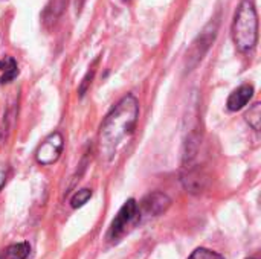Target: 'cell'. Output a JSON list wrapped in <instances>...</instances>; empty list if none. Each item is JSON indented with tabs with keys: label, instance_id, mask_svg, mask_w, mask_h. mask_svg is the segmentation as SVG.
I'll return each instance as SVG.
<instances>
[{
	"label": "cell",
	"instance_id": "7a4b0ae2",
	"mask_svg": "<svg viewBox=\"0 0 261 259\" xmlns=\"http://www.w3.org/2000/svg\"><path fill=\"white\" fill-rule=\"evenodd\" d=\"M232 40L240 52L252 50L258 40V17L255 6L245 0L242 2L234 23H232Z\"/></svg>",
	"mask_w": 261,
	"mask_h": 259
},
{
	"label": "cell",
	"instance_id": "5b68a950",
	"mask_svg": "<svg viewBox=\"0 0 261 259\" xmlns=\"http://www.w3.org/2000/svg\"><path fill=\"white\" fill-rule=\"evenodd\" d=\"M216 32H217V23H210L205 29H203V32L196 38V41L193 43V46H191V49H190V52H188V60H193L194 58V63H193V66L196 64V63H199L202 58H203V55H205V52L210 49V46H211V43L214 41V38H216Z\"/></svg>",
	"mask_w": 261,
	"mask_h": 259
},
{
	"label": "cell",
	"instance_id": "52a82bcc",
	"mask_svg": "<svg viewBox=\"0 0 261 259\" xmlns=\"http://www.w3.org/2000/svg\"><path fill=\"white\" fill-rule=\"evenodd\" d=\"M252 96H254V87L251 84H243L229 95L226 105L231 111H239L251 101Z\"/></svg>",
	"mask_w": 261,
	"mask_h": 259
},
{
	"label": "cell",
	"instance_id": "8992f818",
	"mask_svg": "<svg viewBox=\"0 0 261 259\" xmlns=\"http://www.w3.org/2000/svg\"><path fill=\"white\" fill-rule=\"evenodd\" d=\"M170 203L171 202L167 195H164L161 192H154V194H150L144 198L142 209L147 215L158 217L170 208Z\"/></svg>",
	"mask_w": 261,
	"mask_h": 259
},
{
	"label": "cell",
	"instance_id": "9c48e42d",
	"mask_svg": "<svg viewBox=\"0 0 261 259\" xmlns=\"http://www.w3.org/2000/svg\"><path fill=\"white\" fill-rule=\"evenodd\" d=\"M31 253V246L28 243H18L8 246L0 252V259H26Z\"/></svg>",
	"mask_w": 261,
	"mask_h": 259
},
{
	"label": "cell",
	"instance_id": "6da1fadb",
	"mask_svg": "<svg viewBox=\"0 0 261 259\" xmlns=\"http://www.w3.org/2000/svg\"><path fill=\"white\" fill-rule=\"evenodd\" d=\"M139 116V104L133 95L122 98L106 116L99 128V151L106 159H112L118 147L132 136Z\"/></svg>",
	"mask_w": 261,
	"mask_h": 259
},
{
	"label": "cell",
	"instance_id": "30bf717a",
	"mask_svg": "<svg viewBox=\"0 0 261 259\" xmlns=\"http://www.w3.org/2000/svg\"><path fill=\"white\" fill-rule=\"evenodd\" d=\"M15 114L17 113H15L14 108H9L5 113L3 121H2V125H0V140L2 142H5L9 137V134L12 131V127H14V122H15Z\"/></svg>",
	"mask_w": 261,
	"mask_h": 259
},
{
	"label": "cell",
	"instance_id": "ba28073f",
	"mask_svg": "<svg viewBox=\"0 0 261 259\" xmlns=\"http://www.w3.org/2000/svg\"><path fill=\"white\" fill-rule=\"evenodd\" d=\"M0 82L2 84H8L11 82L17 75H18V66L17 61L12 56H5L3 60H0Z\"/></svg>",
	"mask_w": 261,
	"mask_h": 259
},
{
	"label": "cell",
	"instance_id": "9a60e30c",
	"mask_svg": "<svg viewBox=\"0 0 261 259\" xmlns=\"http://www.w3.org/2000/svg\"><path fill=\"white\" fill-rule=\"evenodd\" d=\"M249 259H254V258H249Z\"/></svg>",
	"mask_w": 261,
	"mask_h": 259
},
{
	"label": "cell",
	"instance_id": "8fae6325",
	"mask_svg": "<svg viewBox=\"0 0 261 259\" xmlns=\"http://www.w3.org/2000/svg\"><path fill=\"white\" fill-rule=\"evenodd\" d=\"M246 121L248 124L255 130L258 131L260 130V124H261V105L257 102L254 104L252 108H249V111L246 113Z\"/></svg>",
	"mask_w": 261,
	"mask_h": 259
},
{
	"label": "cell",
	"instance_id": "7c38bea8",
	"mask_svg": "<svg viewBox=\"0 0 261 259\" xmlns=\"http://www.w3.org/2000/svg\"><path fill=\"white\" fill-rule=\"evenodd\" d=\"M90 197H92V191H90V189H81V191H78V192L72 197L70 206H72L73 209L81 208V206H84V205L90 200Z\"/></svg>",
	"mask_w": 261,
	"mask_h": 259
},
{
	"label": "cell",
	"instance_id": "277c9868",
	"mask_svg": "<svg viewBox=\"0 0 261 259\" xmlns=\"http://www.w3.org/2000/svg\"><path fill=\"white\" fill-rule=\"evenodd\" d=\"M63 136L61 133L55 131L50 136H47L44 139V142L38 147L37 153H35V159L40 165H52L54 162H57L61 156L63 151Z\"/></svg>",
	"mask_w": 261,
	"mask_h": 259
},
{
	"label": "cell",
	"instance_id": "5bb4252c",
	"mask_svg": "<svg viewBox=\"0 0 261 259\" xmlns=\"http://www.w3.org/2000/svg\"><path fill=\"white\" fill-rule=\"evenodd\" d=\"M5 182H6V169L0 168V189L5 185Z\"/></svg>",
	"mask_w": 261,
	"mask_h": 259
},
{
	"label": "cell",
	"instance_id": "4fadbf2b",
	"mask_svg": "<svg viewBox=\"0 0 261 259\" xmlns=\"http://www.w3.org/2000/svg\"><path fill=\"white\" fill-rule=\"evenodd\" d=\"M188 259H225L220 253L208 250V249H197L191 253Z\"/></svg>",
	"mask_w": 261,
	"mask_h": 259
},
{
	"label": "cell",
	"instance_id": "3957f363",
	"mask_svg": "<svg viewBox=\"0 0 261 259\" xmlns=\"http://www.w3.org/2000/svg\"><path fill=\"white\" fill-rule=\"evenodd\" d=\"M139 221V209H138V203L130 198L124 203V206L119 209L118 215L115 217V220L110 224L109 234H107V240L110 241H118L128 227L135 226Z\"/></svg>",
	"mask_w": 261,
	"mask_h": 259
}]
</instances>
